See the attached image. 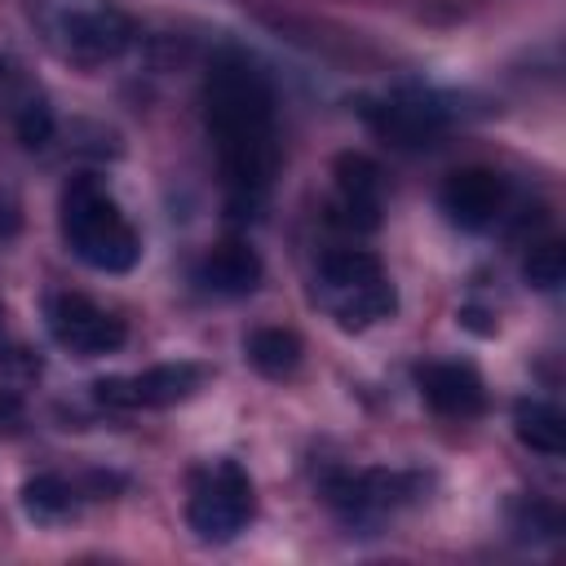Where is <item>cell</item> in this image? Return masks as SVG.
I'll list each match as a JSON object with an SVG mask.
<instances>
[{"mask_svg": "<svg viewBox=\"0 0 566 566\" xmlns=\"http://www.w3.org/2000/svg\"><path fill=\"white\" fill-rule=\"evenodd\" d=\"M314 301L340 332L376 327L398 310V292H394L380 256L367 248L323 252L318 274H314Z\"/></svg>", "mask_w": 566, "mask_h": 566, "instance_id": "4", "label": "cell"}, {"mask_svg": "<svg viewBox=\"0 0 566 566\" xmlns=\"http://www.w3.org/2000/svg\"><path fill=\"white\" fill-rule=\"evenodd\" d=\"M509 203V181L495 168H455L442 190H438V208L447 212L451 226L460 230H486L504 217Z\"/></svg>", "mask_w": 566, "mask_h": 566, "instance_id": "11", "label": "cell"}, {"mask_svg": "<svg viewBox=\"0 0 566 566\" xmlns=\"http://www.w3.org/2000/svg\"><path fill=\"white\" fill-rule=\"evenodd\" d=\"M243 354H248V363H252L261 376L283 380V376H292V371L301 367L305 345H301V336H296L292 327H256V332H248Z\"/></svg>", "mask_w": 566, "mask_h": 566, "instance_id": "14", "label": "cell"}, {"mask_svg": "<svg viewBox=\"0 0 566 566\" xmlns=\"http://www.w3.org/2000/svg\"><path fill=\"white\" fill-rule=\"evenodd\" d=\"M363 115H367L371 133L398 150L433 146L447 128V106L429 93H389V97L371 102Z\"/></svg>", "mask_w": 566, "mask_h": 566, "instance_id": "10", "label": "cell"}, {"mask_svg": "<svg viewBox=\"0 0 566 566\" xmlns=\"http://www.w3.org/2000/svg\"><path fill=\"white\" fill-rule=\"evenodd\" d=\"M44 323H49V336L75 358L115 354L128 336L124 318H115L111 310H102L97 301H88L80 292H53L49 305H44Z\"/></svg>", "mask_w": 566, "mask_h": 566, "instance_id": "7", "label": "cell"}, {"mask_svg": "<svg viewBox=\"0 0 566 566\" xmlns=\"http://www.w3.org/2000/svg\"><path fill=\"white\" fill-rule=\"evenodd\" d=\"M513 433H517L522 447H531L539 455H562L566 451V416L553 402L522 398L513 407Z\"/></svg>", "mask_w": 566, "mask_h": 566, "instance_id": "16", "label": "cell"}, {"mask_svg": "<svg viewBox=\"0 0 566 566\" xmlns=\"http://www.w3.org/2000/svg\"><path fill=\"white\" fill-rule=\"evenodd\" d=\"M0 318H4V314H0Z\"/></svg>", "mask_w": 566, "mask_h": 566, "instance_id": "23", "label": "cell"}, {"mask_svg": "<svg viewBox=\"0 0 566 566\" xmlns=\"http://www.w3.org/2000/svg\"><path fill=\"white\" fill-rule=\"evenodd\" d=\"M203 367L199 363H155L137 376H102L93 385V398L102 407H115V411H142V407H172V402H186L199 385H203Z\"/></svg>", "mask_w": 566, "mask_h": 566, "instance_id": "8", "label": "cell"}, {"mask_svg": "<svg viewBox=\"0 0 566 566\" xmlns=\"http://www.w3.org/2000/svg\"><path fill=\"white\" fill-rule=\"evenodd\" d=\"M57 226H62L66 248L102 274H128L142 256V239H137L133 221L124 217V208L115 203V195L97 177H71L66 181Z\"/></svg>", "mask_w": 566, "mask_h": 566, "instance_id": "2", "label": "cell"}, {"mask_svg": "<svg viewBox=\"0 0 566 566\" xmlns=\"http://www.w3.org/2000/svg\"><path fill=\"white\" fill-rule=\"evenodd\" d=\"M80 509V486L66 482L62 473H35L22 482V513L40 526H57L66 517H75Z\"/></svg>", "mask_w": 566, "mask_h": 566, "instance_id": "15", "label": "cell"}, {"mask_svg": "<svg viewBox=\"0 0 566 566\" xmlns=\"http://www.w3.org/2000/svg\"><path fill=\"white\" fill-rule=\"evenodd\" d=\"M380 208H385V195H380V168L376 159L358 155V150H345L336 155L332 164V226L349 230V234H371L380 226Z\"/></svg>", "mask_w": 566, "mask_h": 566, "instance_id": "9", "label": "cell"}, {"mask_svg": "<svg viewBox=\"0 0 566 566\" xmlns=\"http://www.w3.org/2000/svg\"><path fill=\"white\" fill-rule=\"evenodd\" d=\"M513 531H517V535H557L562 522H557V513H553L548 504L522 500V504L513 509Z\"/></svg>", "mask_w": 566, "mask_h": 566, "instance_id": "20", "label": "cell"}, {"mask_svg": "<svg viewBox=\"0 0 566 566\" xmlns=\"http://www.w3.org/2000/svg\"><path fill=\"white\" fill-rule=\"evenodd\" d=\"M203 119L217 146L226 203L234 217H252L279 172V133L270 75L243 49L212 53L203 75Z\"/></svg>", "mask_w": 566, "mask_h": 566, "instance_id": "1", "label": "cell"}, {"mask_svg": "<svg viewBox=\"0 0 566 566\" xmlns=\"http://www.w3.org/2000/svg\"><path fill=\"white\" fill-rule=\"evenodd\" d=\"M53 111H49V102L44 97H22V106H18V115H13V133H18V142L27 146V150H44L49 142H53Z\"/></svg>", "mask_w": 566, "mask_h": 566, "instance_id": "18", "label": "cell"}, {"mask_svg": "<svg viewBox=\"0 0 566 566\" xmlns=\"http://www.w3.org/2000/svg\"><path fill=\"white\" fill-rule=\"evenodd\" d=\"M22 230V212H18V199L9 190H0V243L13 239Z\"/></svg>", "mask_w": 566, "mask_h": 566, "instance_id": "21", "label": "cell"}, {"mask_svg": "<svg viewBox=\"0 0 566 566\" xmlns=\"http://www.w3.org/2000/svg\"><path fill=\"white\" fill-rule=\"evenodd\" d=\"M256 513L252 478L234 460H212L195 469L186 495V522L203 544H230Z\"/></svg>", "mask_w": 566, "mask_h": 566, "instance_id": "5", "label": "cell"}, {"mask_svg": "<svg viewBox=\"0 0 566 566\" xmlns=\"http://www.w3.org/2000/svg\"><path fill=\"white\" fill-rule=\"evenodd\" d=\"M27 18L53 57L71 66H106L133 44V22L111 0H27Z\"/></svg>", "mask_w": 566, "mask_h": 566, "instance_id": "3", "label": "cell"}, {"mask_svg": "<svg viewBox=\"0 0 566 566\" xmlns=\"http://www.w3.org/2000/svg\"><path fill=\"white\" fill-rule=\"evenodd\" d=\"M22 420V402L13 389H0V424H18Z\"/></svg>", "mask_w": 566, "mask_h": 566, "instance_id": "22", "label": "cell"}, {"mask_svg": "<svg viewBox=\"0 0 566 566\" xmlns=\"http://www.w3.org/2000/svg\"><path fill=\"white\" fill-rule=\"evenodd\" d=\"M416 495H420V478L398 469H358V473L336 469L323 478V500L349 526H376L402 504H411Z\"/></svg>", "mask_w": 566, "mask_h": 566, "instance_id": "6", "label": "cell"}, {"mask_svg": "<svg viewBox=\"0 0 566 566\" xmlns=\"http://www.w3.org/2000/svg\"><path fill=\"white\" fill-rule=\"evenodd\" d=\"M416 389L438 416L451 420H469L486 407V385L469 363H424L416 367Z\"/></svg>", "mask_w": 566, "mask_h": 566, "instance_id": "12", "label": "cell"}, {"mask_svg": "<svg viewBox=\"0 0 566 566\" xmlns=\"http://www.w3.org/2000/svg\"><path fill=\"white\" fill-rule=\"evenodd\" d=\"M522 279H526V287H535V292H557V287L566 283V248H562L557 239L535 243V248L526 252V261H522Z\"/></svg>", "mask_w": 566, "mask_h": 566, "instance_id": "17", "label": "cell"}, {"mask_svg": "<svg viewBox=\"0 0 566 566\" xmlns=\"http://www.w3.org/2000/svg\"><path fill=\"white\" fill-rule=\"evenodd\" d=\"M261 274H265V265L248 239H221L217 248L203 252L195 283L212 296H248L261 287Z\"/></svg>", "mask_w": 566, "mask_h": 566, "instance_id": "13", "label": "cell"}, {"mask_svg": "<svg viewBox=\"0 0 566 566\" xmlns=\"http://www.w3.org/2000/svg\"><path fill=\"white\" fill-rule=\"evenodd\" d=\"M40 376V358L18 345H0V389H18Z\"/></svg>", "mask_w": 566, "mask_h": 566, "instance_id": "19", "label": "cell"}]
</instances>
